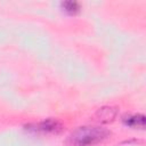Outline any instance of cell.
Instances as JSON below:
<instances>
[{
	"mask_svg": "<svg viewBox=\"0 0 146 146\" xmlns=\"http://www.w3.org/2000/svg\"><path fill=\"white\" fill-rule=\"evenodd\" d=\"M116 113H117V110L115 107L105 106L97 111L96 116L102 122H110V121H113V119L116 116Z\"/></svg>",
	"mask_w": 146,
	"mask_h": 146,
	"instance_id": "3957f363",
	"label": "cell"
},
{
	"mask_svg": "<svg viewBox=\"0 0 146 146\" xmlns=\"http://www.w3.org/2000/svg\"><path fill=\"white\" fill-rule=\"evenodd\" d=\"M29 129H32L34 131H40V132H58L62 130V124L57 120L48 119L35 124H30Z\"/></svg>",
	"mask_w": 146,
	"mask_h": 146,
	"instance_id": "7a4b0ae2",
	"label": "cell"
},
{
	"mask_svg": "<svg viewBox=\"0 0 146 146\" xmlns=\"http://www.w3.org/2000/svg\"><path fill=\"white\" fill-rule=\"evenodd\" d=\"M123 122L132 128H140L143 129L145 125V116L143 114H133V115H128L123 117Z\"/></svg>",
	"mask_w": 146,
	"mask_h": 146,
	"instance_id": "277c9868",
	"label": "cell"
},
{
	"mask_svg": "<svg viewBox=\"0 0 146 146\" xmlns=\"http://www.w3.org/2000/svg\"><path fill=\"white\" fill-rule=\"evenodd\" d=\"M62 6L65 11L71 13V14H74L80 9V6L76 1H64V2H62Z\"/></svg>",
	"mask_w": 146,
	"mask_h": 146,
	"instance_id": "5b68a950",
	"label": "cell"
},
{
	"mask_svg": "<svg viewBox=\"0 0 146 146\" xmlns=\"http://www.w3.org/2000/svg\"><path fill=\"white\" fill-rule=\"evenodd\" d=\"M106 128L98 125H83L72 131L66 138L67 146H94L110 136Z\"/></svg>",
	"mask_w": 146,
	"mask_h": 146,
	"instance_id": "6da1fadb",
	"label": "cell"
}]
</instances>
